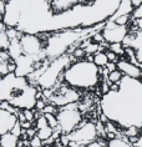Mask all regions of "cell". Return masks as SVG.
Here are the masks:
<instances>
[{"mask_svg":"<svg viewBox=\"0 0 142 147\" xmlns=\"http://www.w3.org/2000/svg\"><path fill=\"white\" fill-rule=\"evenodd\" d=\"M108 49H110L111 51H114L115 54L121 55V56H123V55H125V46H123L122 42H114V44H110V45H108Z\"/></svg>","mask_w":142,"mask_h":147,"instance_id":"21","label":"cell"},{"mask_svg":"<svg viewBox=\"0 0 142 147\" xmlns=\"http://www.w3.org/2000/svg\"><path fill=\"white\" fill-rule=\"evenodd\" d=\"M131 16H132V20L141 19V18H142V4L140 6H137V8L133 9V11H132V14H131Z\"/></svg>","mask_w":142,"mask_h":147,"instance_id":"28","label":"cell"},{"mask_svg":"<svg viewBox=\"0 0 142 147\" xmlns=\"http://www.w3.org/2000/svg\"><path fill=\"white\" fill-rule=\"evenodd\" d=\"M45 101L46 100H44V98H41V100H38V101H36V105H35V109L38 110V111H42V110L45 109V106L47 105Z\"/></svg>","mask_w":142,"mask_h":147,"instance_id":"32","label":"cell"},{"mask_svg":"<svg viewBox=\"0 0 142 147\" xmlns=\"http://www.w3.org/2000/svg\"><path fill=\"white\" fill-rule=\"evenodd\" d=\"M102 138H99V140H96V141H92V142H90L89 145H86V147H107V143H105L104 141H101Z\"/></svg>","mask_w":142,"mask_h":147,"instance_id":"30","label":"cell"},{"mask_svg":"<svg viewBox=\"0 0 142 147\" xmlns=\"http://www.w3.org/2000/svg\"><path fill=\"white\" fill-rule=\"evenodd\" d=\"M123 76H125V75H123V74L117 69V70H115V71H112V72L108 74L107 80L110 82H112V84H118V82H121V80L123 79Z\"/></svg>","mask_w":142,"mask_h":147,"instance_id":"19","label":"cell"},{"mask_svg":"<svg viewBox=\"0 0 142 147\" xmlns=\"http://www.w3.org/2000/svg\"><path fill=\"white\" fill-rule=\"evenodd\" d=\"M29 145H30V147H42L44 146V141L39 137L38 135H36L32 138H30V141H29Z\"/></svg>","mask_w":142,"mask_h":147,"instance_id":"27","label":"cell"},{"mask_svg":"<svg viewBox=\"0 0 142 147\" xmlns=\"http://www.w3.org/2000/svg\"><path fill=\"white\" fill-rule=\"evenodd\" d=\"M42 115H45V113H54V115H57V112H59V110H57V106L54 105V104H47L45 106V109L42 110Z\"/></svg>","mask_w":142,"mask_h":147,"instance_id":"24","label":"cell"},{"mask_svg":"<svg viewBox=\"0 0 142 147\" xmlns=\"http://www.w3.org/2000/svg\"><path fill=\"white\" fill-rule=\"evenodd\" d=\"M56 116L64 135H70L82 123V115L80 112L77 102L60 107Z\"/></svg>","mask_w":142,"mask_h":147,"instance_id":"5","label":"cell"},{"mask_svg":"<svg viewBox=\"0 0 142 147\" xmlns=\"http://www.w3.org/2000/svg\"><path fill=\"white\" fill-rule=\"evenodd\" d=\"M117 69L125 76H129V78H132V79L142 78V71H141L140 66L132 64L131 61H127V59H121L117 62Z\"/></svg>","mask_w":142,"mask_h":147,"instance_id":"12","label":"cell"},{"mask_svg":"<svg viewBox=\"0 0 142 147\" xmlns=\"http://www.w3.org/2000/svg\"><path fill=\"white\" fill-rule=\"evenodd\" d=\"M132 4L135 8H137V6H140L142 4V0H132Z\"/></svg>","mask_w":142,"mask_h":147,"instance_id":"36","label":"cell"},{"mask_svg":"<svg viewBox=\"0 0 142 147\" xmlns=\"http://www.w3.org/2000/svg\"><path fill=\"white\" fill-rule=\"evenodd\" d=\"M94 62L99 66V67H105V66L108 64V57H107L106 53H104V51H97V53L94 55Z\"/></svg>","mask_w":142,"mask_h":147,"instance_id":"17","label":"cell"},{"mask_svg":"<svg viewBox=\"0 0 142 147\" xmlns=\"http://www.w3.org/2000/svg\"><path fill=\"white\" fill-rule=\"evenodd\" d=\"M54 90V89H52ZM80 100V92L77 89L69 86L66 82L60 85V90H54V95L50 98V102L56 105L57 107H64V106L76 104Z\"/></svg>","mask_w":142,"mask_h":147,"instance_id":"6","label":"cell"},{"mask_svg":"<svg viewBox=\"0 0 142 147\" xmlns=\"http://www.w3.org/2000/svg\"><path fill=\"white\" fill-rule=\"evenodd\" d=\"M105 53H106V55H107V57H108V61L116 62V64H117V62L120 61V60H118V55H117V54H115V53H114V51H111L110 49H107L106 51H105Z\"/></svg>","mask_w":142,"mask_h":147,"instance_id":"29","label":"cell"},{"mask_svg":"<svg viewBox=\"0 0 142 147\" xmlns=\"http://www.w3.org/2000/svg\"><path fill=\"white\" fill-rule=\"evenodd\" d=\"M138 134H140V127H137V126H130V127H127L123 130V135L129 138L137 137Z\"/></svg>","mask_w":142,"mask_h":147,"instance_id":"22","label":"cell"},{"mask_svg":"<svg viewBox=\"0 0 142 147\" xmlns=\"http://www.w3.org/2000/svg\"><path fill=\"white\" fill-rule=\"evenodd\" d=\"M123 46L125 47H133L136 50L137 55V60L140 61V64L142 62V31L137 32H129V35L123 40Z\"/></svg>","mask_w":142,"mask_h":147,"instance_id":"10","label":"cell"},{"mask_svg":"<svg viewBox=\"0 0 142 147\" xmlns=\"http://www.w3.org/2000/svg\"><path fill=\"white\" fill-rule=\"evenodd\" d=\"M79 147H86L85 145H81V146H79Z\"/></svg>","mask_w":142,"mask_h":147,"instance_id":"37","label":"cell"},{"mask_svg":"<svg viewBox=\"0 0 142 147\" xmlns=\"http://www.w3.org/2000/svg\"><path fill=\"white\" fill-rule=\"evenodd\" d=\"M52 135H54V130L49 126V125L45 127L38 128V136L42 140V141H46V140H49L50 137H52Z\"/></svg>","mask_w":142,"mask_h":147,"instance_id":"18","label":"cell"},{"mask_svg":"<svg viewBox=\"0 0 142 147\" xmlns=\"http://www.w3.org/2000/svg\"><path fill=\"white\" fill-rule=\"evenodd\" d=\"M23 112H24L25 119H26V121H29V122H34V121L36 120L35 119V110H32V109H25V110H23Z\"/></svg>","mask_w":142,"mask_h":147,"instance_id":"25","label":"cell"},{"mask_svg":"<svg viewBox=\"0 0 142 147\" xmlns=\"http://www.w3.org/2000/svg\"><path fill=\"white\" fill-rule=\"evenodd\" d=\"M11 132H13L14 135H16L17 137H20V136L23 135V127H21V123H20V121H19V122H17V123L15 125V126H14V128L11 130Z\"/></svg>","mask_w":142,"mask_h":147,"instance_id":"31","label":"cell"},{"mask_svg":"<svg viewBox=\"0 0 142 147\" xmlns=\"http://www.w3.org/2000/svg\"><path fill=\"white\" fill-rule=\"evenodd\" d=\"M132 24H135L138 28V30L142 31V18L141 19H137V20H132Z\"/></svg>","mask_w":142,"mask_h":147,"instance_id":"34","label":"cell"},{"mask_svg":"<svg viewBox=\"0 0 142 147\" xmlns=\"http://www.w3.org/2000/svg\"><path fill=\"white\" fill-rule=\"evenodd\" d=\"M101 69L94 61L81 60L71 62L65 70L63 81L77 90L94 89L101 81Z\"/></svg>","mask_w":142,"mask_h":147,"instance_id":"3","label":"cell"},{"mask_svg":"<svg viewBox=\"0 0 142 147\" xmlns=\"http://www.w3.org/2000/svg\"><path fill=\"white\" fill-rule=\"evenodd\" d=\"M107 147H133V145L130 142L129 137H117L112 138V140H108L107 141Z\"/></svg>","mask_w":142,"mask_h":147,"instance_id":"16","label":"cell"},{"mask_svg":"<svg viewBox=\"0 0 142 147\" xmlns=\"http://www.w3.org/2000/svg\"><path fill=\"white\" fill-rule=\"evenodd\" d=\"M132 145H133V147H142V136H138L137 140L132 143Z\"/></svg>","mask_w":142,"mask_h":147,"instance_id":"35","label":"cell"},{"mask_svg":"<svg viewBox=\"0 0 142 147\" xmlns=\"http://www.w3.org/2000/svg\"><path fill=\"white\" fill-rule=\"evenodd\" d=\"M38 87L31 85L28 78L9 74L0 80V100L9 101L20 110L35 109Z\"/></svg>","mask_w":142,"mask_h":147,"instance_id":"2","label":"cell"},{"mask_svg":"<svg viewBox=\"0 0 142 147\" xmlns=\"http://www.w3.org/2000/svg\"><path fill=\"white\" fill-rule=\"evenodd\" d=\"M19 138L20 137H17L13 132H6V134L1 135L0 146L1 147H19Z\"/></svg>","mask_w":142,"mask_h":147,"instance_id":"15","label":"cell"},{"mask_svg":"<svg viewBox=\"0 0 142 147\" xmlns=\"http://www.w3.org/2000/svg\"><path fill=\"white\" fill-rule=\"evenodd\" d=\"M86 51H85V49H82V47H76V49L74 50V53H72V56H74V59H76V60H81V59H83L86 56Z\"/></svg>","mask_w":142,"mask_h":147,"instance_id":"26","label":"cell"},{"mask_svg":"<svg viewBox=\"0 0 142 147\" xmlns=\"http://www.w3.org/2000/svg\"><path fill=\"white\" fill-rule=\"evenodd\" d=\"M35 59L29 56V55H21L15 60L16 64V71L15 75L20 76V78H28L30 74L35 71Z\"/></svg>","mask_w":142,"mask_h":147,"instance_id":"9","label":"cell"},{"mask_svg":"<svg viewBox=\"0 0 142 147\" xmlns=\"http://www.w3.org/2000/svg\"><path fill=\"white\" fill-rule=\"evenodd\" d=\"M70 55L64 54L61 56L49 60L45 71L41 74V76L38 79V87L41 89H52L57 82L60 81V78L64 76L65 70L70 65Z\"/></svg>","mask_w":142,"mask_h":147,"instance_id":"4","label":"cell"},{"mask_svg":"<svg viewBox=\"0 0 142 147\" xmlns=\"http://www.w3.org/2000/svg\"><path fill=\"white\" fill-rule=\"evenodd\" d=\"M131 20H132V16H131V14H130V15H121V16H117L114 21H115L116 24L121 25V26H127V24H129Z\"/></svg>","mask_w":142,"mask_h":147,"instance_id":"23","label":"cell"},{"mask_svg":"<svg viewBox=\"0 0 142 147\" xmlns=\"http://www.w3.org/2000/svg\"><path fill=\"white\" fill-rule=\"evenodd\" d=\"M8 53H9L10 56H11V59H14V60H16L17 57H20L21 55H24V50H23L21 41H20L19 38H17V39H13L11 41H10Z\"/></svg>","mask_w":142,"mask_h":147,"instance_id":"14","label":"cell"},{"mask_svg":"<svg viewBox=\"0 0 142 147\" xmlns=\"http://www.w3.org/2000/svg\"><path fill=\"white\" fill-rule=\"evenodd\" d=\"M19 122V119L15 113H11L6 110H0V134L11 132L14 126Z\"/></svg>","mask_w":142,"mask_h":147,"instance_id":"11","label":"cell"},{"mask_svg":"<svg viewBox=\"0 0 142 147\" xmlns=\"http://www.w3.org/2000/svg\"><path fill=\"white\" fill-rule=\"evenodd\" d=\"M42 147H50V146H47V145H45V146H42Z\"/></svg>","mask_w":142,"mask_h":147,"instance_id":"38","label":"cell"},{"mask_svg":"<svg viewBox=\"0 0 142 147\" xmlns=\"http://www.w3.org/2000/svg\"><path fill=\"white\" fill-rule=\"evenodd\" d=\"M130 32V29L127 26H121L116 24L114 20H108L105 23V26L102 29V34L105 36V40L108 44L114 42H123V40Z\"/></svg>","mask_w":142,"mask_h":147,"instance_id":"8","label":"cell"},{"mask_svg":"<svg viewBox=\"0 0 142 147\" xmlns=\"http://www.w3.org/2000/svg\"><path fill=\"white\" fill-rule=\"evenodd\" d=\"M133 9H135V6L132 4V0H121L116 13L114 14V16L110 20H115L117 16H121V15H130V14H132Z\"/></svg>","mask_w":142,"mask_h":147,"instance_id":"13","label":"cell"},{"mask_svg":"<svg viewBox=\"0 0 142 147\" xmlns=\"http://www.w3.org/2000/svg\"><path fill=\"white\" fill-rule=\"evenodd\" d=\"M105 67L108 70V72H112V71H115V70H117V64L112 62V61H108V64L105 66Z\"/></svg>","mask_w":142,"mask_h":147,"instance_id":"33","label":"cell"},{"mask_svg":"<svg viewBox=\"0 0 142 147\" xmlns=\"http://www.w3.org/2000/svg\"><path fill=\"white\" fill-rule=\"evenodd\" d=\"M70 141L77 142L80 146L81 145H89L90 142L96 141L99 138V132H97L96 123L94 122H83L76 128L74 132L69 135Z\"/></svg>","mask_w":142,"mask_h":147,"instance_id":"7","label":"cell"},{"mask_svg":"<svg viewBox=\"0 0 142 147\" xmlns=\"http://www.w3.org/2000/svg\"><path fill=\"white\" fill-rule=\"evenodd\" d=\"M117 92L110 91L101 98V111L118 127L142 128V81L123 76Z\"/></svg>","mask_w":142,"mask_h":147,"instance_id":"1","label":"cell"},{"mask_svg":"<svg viewBox=\"0 0 142 147\" xmlns=\"http://www.w3.org/2000/svg\"><path fill=\"white\" fill-rule=\"evenodd\" d=\"M45 119L47 121V123H49V126L52 128V130H55V128H57L60 126L59 125V120H57V116L54 115V113H45Z\"/></svg>","mask_w":142,"mask_h":147,"instance_id":"20","label":"cell"}]
</instances>
